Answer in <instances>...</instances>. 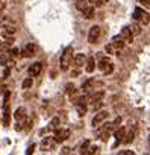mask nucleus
<instances>
[{
	"mask_svg": "<svg viewBox=\"0 0 150 155\" xmlns=\"http://www.w3.org/2000/svg\"><path fill=\"white\" fill-rule=\"evenodd\" d=\"M67 93H68V94H73V93H74V85H73V84H68V85H67Z\"/></svg>",
	"mask_w": 150,
	"mask_h": 155,
	"instance_id": "obj_28",
	"label": "nucleus"
},
{
	"mask_svg": "<svg viewBox=\"0 0 150 155\" xmlns=\"http://www.w3.org/2000/svg\"><path fill=\"white\" fill-rule=\"evenodd\" d=\"M8 62H9L8 53H0V65H6Z\"/></svg>",
	"mask_w": 150,
	"mask_h": 155,
	"instance_id": "obj_22",
	"label": "nucleus"
},
{
	"mask_svg": "<svg viewBox=\"0 0 150 155\" xmlns=\"http://www.w3.org/2000/svg\"><path fill=\"white\" fill-rule=\"evenodd\" d=\"M109 62H111V61H109V58H108V56L102 58V59L99 61V68H100V70H105V67H106Z\"/></svg>",
	"mask_w": 150,
	"mask_h": 155,
	"instance_id": "obj_20",
	"label": "nucleus"
},
{
	"mask_svg": "<svg viewBox=\"0 0 150 155\" xmlns=\"http://www.w3.org/2000/svg\"><path fill=\"white\" fill-rule=\"evenodd\" d=\"M139 3H141V5H144V6H148L150 0H139Z\"/></svg>",
	"mask_w": 150,
	"mask_h": 155,
	"instance_id": "obj_34",
	"label": "nucleus"
},
{
	"mask_svg": "<svg viewBox=\"0 0 150 155\" xmlns=\"http://www.w3.org/2000/svg\"><path fill=\"white\" fill-rule=\"evenodd\" d=\"M56 132H55V137H53V140L56 141V143H62V141H65L68 137H70V129H67V128H58V129H55Z\"/></svg>",
	"mask_w": 150,
	"mask_h": 155,
	"instance_id": "obj_4",
	"label": "nucleus"
},
{
	"mask_svg": "<svg viewBox=\"0 0 150 155\" xmlns=\"http://www.w3.org/2000/svg\"><path fill=\"white\" fill-rule=\"evenodd\" d=\"M2 88H3V82H2V78H0V91H2Z\"/></svg>",
	"mask_w": 150,
	"mask_h": 155,
	"instance_id": "obj_38",
	"label": "nucleus"
},
{
	"mask_svg": "<svg viewBox=\"0 0 150 155\" xmlns=\"http://www.w3.org/2000/svg\"><path fill=\"white\" fill-rule=\"evenodd\" d=\"M124 134H126V129L123 128V126H120V128H117V129H114V137L117 138V144L124 138Z\"/></svg>",
	"mask_w": 150,
	"mask_h": 155,
	"instance_id": "obj_12",
	"label": "nucleus"
},
{
	"mask_svg": "<svg viewBox=\"0 0 150 155\" xmlns=\"http://www.w3.org/2000/svg\"><path fill=\"white\" fill-rule=\"evenodd\" d=\"M32 78H27V79H24L23 81V90H27V88H30L32 87Z\"/></svg>",
	"mask_w": 150,
	"mask_h": 155,
	"instance_id": "obj_25",
	"label": "nucleus"
},
{
	"mask_svg": "<svg viewBox=\"0 0 150 155\" xmlns=\"http://www.w3.org/2000/svg\"><path fill=\"white\" fill-rule=\"evenodd\" d=\"M71 56H73V47H67L64 53L61 55V70L67 71L71 65Z\"/></svg>",
	"mask_w": 150,
	"mask_h": 155,
	"instance_id": "obj_1",
	"label": "nucleus"
},
{
	"mask_svg": "<svg viewBox=\"0 0 150 155\" xmlns=\"http://www.w3.org/2000/svg\"><path fill=\"white\" fill-rule=\"evenodd\" d=\"M106 3H108V0H97L96 6H103V5H106Z\"/></svg>",
	"mask_w": 150,
	"mask_h": 155,
	"instance_id": "obj_32",
	"label": "nucleus"
},
{
	"mask_svg": "<svg viewBox=\"0 0 150 155\" xmlns=\"http://www.w3.org/2000/svg\"><path fill=\"white\" fill-rule=\"evenodd\" d=\"M88 146H90V140H85V141L81 144V153H85V150L88 149Z\"/></svg>",
	"mask_w": 150,
	"mask_h": 155,
	"instance_id": "obj_27",
	"label": "nucleus"
},
{
	"mask_svg": "<svg viewBox=\"0 0 150 155\" xmlns=\"http://www.w3.org/2000/svg\"><path fill=\"white\" fill-rule=\"evenodd\" d=\"M35 52H37L35 44H27V46L21 50V56H24V58H30V56L35 55Z\"/></svg>",
	"mask_w": 150,
	"mask_h": 155,
	"instance_id": "obj_9",
	"label": "nucleus"
},
{
	"mask_svg": "<svg viewBox=\"0 0 150 155\" xmlns=\"http://www.w3.org/2000/svg\"><path fill=\"white\" fill-rule=\"evenodd\" d=\"M111 44H112V47L115 50H118V49H123L124 47V40L121 37H114L112 41H111Z\"/></svg>",
	"mask_w": 150,
	"mask_h": 155,
	"instance_id": "obj_11",
	"label": "nucleus"
},
{
	"mask_svg": "<svg viewBox=\"0 0 150 155\" xmlns=\"http://www.w3.org/2000/svg\"><path fill=\"white\" fill-rule=\"evenodd\" d=\"M100 38V26H91L90 34H88V43L96 44Z\"/></svg>",
	"mask_w": 150,
	"mask_h": 155,
	"instance_id": "obj_5",
	"label": "nucleus"
},
{
	"mask_svg": "<svg viewBox=\"0 0 150 155\" xmlns=\"http://www.w3.org/2000/svg\"><path fill=\"white\" fill-rule=\"evenodd\" d=\"M108 116H109V114H108L106 111H100V113H97V114L93 117V122H91V125H93L94 128H97L100 123H103V122L108 119Z\"/></svg>",
	"mask_w": 150,
	"mask_h": 155,
	"instance_id": "obj_6",
	"label": "nucleus"
},
{
	"mask_svg": "<svg viewBox=\"0 0 150 155\" xmlns=\"http://www.w3.org/2000/svg\"><path fill=\"white\" fill-rule=\"evenodd\" d=\"M58 125H59V117H55V119L50 122V125H49V131H55V129H58Z\"/></svg>",
	"mask_w": 150,
	"mask_h": 155,
	"instance_id": "obj_21",
	"label": "nucleus"
},
{
	"mask_svg": "<svg viewBox=\"0 0 150 155\" xmlns=\"http://www.w3.org/2000/svg\"><path fill=\"white\" fill-rule=\"evenodd\" d=\"M82 14H84V17L87 18V20H91L93 17H94V6H91V5H88L84 11H82Z\"/></svg>",
	"mask_w": 150,
	"mask_h": 155,
	"instance_id": "obj_16",
	"label": "nucleus"
},
{
	"mask_svg": "<svg viewBox=\"0 0 150 155\" xmlns=\"http://www.w3.org/2000/svg\"><path fill=\"white\" fill-rule=\"evenodd\" d=\"M129 28H130V31H132L133 35H139V34H141V26H139V25L135 23V25H132V26H129Z\"/></svg>",
	"mask_w": 150,
	"mask_h": 155,
	"instance_id": "obj_23",
	"label": "nucleus"
},
{
	"mask_svg": "<svg viewBox=\"0 0 150 155\" xmlns=\"http://www.w3.org/2000/svg\"><path fill=\"white\" fill-rule=\"evenodd\" d=\"M87 6H88L87 0H78V2H76V9H78V11H84Z\"/></svg>",
	"mask_w": 150,
	"mask_h": 155,
	"instance_id": "obj_17",
	"label": "nucleus"
},
{
	"mask_svg": "<svg viewBox=\"0 0 150 155\" xmlns=\"http://www.w3.org/2000/svg\"><path fill=\"white\" fill-rule=\"evenodd\" d=\"M120 37L124 40V43H132L133 41V34H132V31H130L129 26H124L121 29V35Z\"/></svg>",
	"mask_w": 150,
	"mask_h": 155,
	"instance_id": "obj_8",
	"label": "nucleus"
},
{
	"mask_svg": "<svg viewBox=\"0 0 150 155\" xmlns=\"http://www.w3.org/2000/svg\"><path fill=\"white\" fill-rule=\"evenodd\" d=\"M142 12H144V11H142L141 8H135V11H133V15H132V17H133V20H135V21L141 20V17H142Z\"/></svg>",
	"mask_w": 150,
	"mask_h": 155,
	"instance_id": "obj_18",
	"label": "nucleus"
},
{
	"mask_svg": "<svg viewBox=\"0 0 150 155\" xmlns=\"http://www.w3.org/2000/svg\"><path fill=\"white\" fill-rule=\"evenodd\" d=\"M14 117H15V120L18 122L17 126H15V129H17V131H21V123H24L26 119H27V116H26V110H24L23 107L17 108V111L14 113Z\"/></svg>",
	"mask_w": 150,
	"mask_h": 155,
	"instance_id": "obj_2",
	"label": "nucleus"
},
{
	"mask_svg": "<svg viewBox=\"0 0 150 155\" xmlns=\"http://www.w3.org/2000/svg\"><path fill=\"white\" fill-rule=\"evenodd\" d=\"M76 110H78L79 116H85V113H87V105H85V104H76Z\"/></svg>",
	"mask_w": 150,
	"mask_h": 155,
	"instance_id": "obj_19",
	"label": "nucleus"
},
{
	"mask_svg": "<svg viewBox=\"0 0 150 155\" xmlns=\"http://www.w3.org/2000/svg\"><path fill=\"white\" fill-rule=\"evenodd\" d=\"M55 146H56V141L53 140V137H46V138H43L40 149L43 152H52V150H55Z\"/></svg>",
	"mask_w": 150,
	"mask_h": 155,
	"instance_id": "obj_3",
	"label": "nucleus"
},
{
	"mask_svg": "<svg viewBox=\"0 0 150 155\" xmlns=\"http://www.w3.org/2000/svg\"><path fill=\"white\" fill-rule=\"evenodd\" d=\"M41 70H43V64H41V62H34V64L29 65L27 73H29L30 78H35V76H38V74L41 73Z\"/></svg>",
	"mask_w": 150,
	"mask_h": 155,
	"instance_id": "obj_7",
	"label": "nucleus"
},
{
	"mask_svg": "<svg viewBox=\"0 0 150 155\" xmlns=\"http://www.w3.org/2000/svg\"><path fill=\"white\" fill-rule=\"evenodd\" d=\"M5 8H6V3L3 2V0H0V17H2V12L5 11Z\"/></svg>",
	"mask_w": 150,
	"mask_h": 155,
	"instance_id": "obj_29",
	"label": "nucleus"
},
{
	"mask_svg": "<svg viewBox=\"0 0 150 155\" xmlns=\"http://www.w3.org/2000/svg\"><path fill=\"white\" fill-rule=\"evenodd\" d=\"M9 71H11V70H9V67L6 65V70H5V73H3V76H5V78H8V76H9Z\"/></svg>",
	"mask_w": 150,
	"mask_h": 155,
	"instance_id": "obj_35",
	"label": "nucleus"
},
{
	"mask_svg": "<svg viewBox=\"0 0 150 155\" xmlns=\"http://www.w3.org/2000/svg\"><path fill=\"white\" fill-rule=\"evenodd\" d=\"M3 110H5V113H3V125H5V126H9V123H11L9 105H8V104H3Z\"/></svg>",
	"mask_w": 150,
	"mask_h": 155,
	"instance_id": "obj_10",
	"label": "nucleus"
},
{
	"mask_svg": "<svg viewBox=\"0 0 150 155\" xmlns=\"http://www.w3.org/2000/svg\"><path fill=\"white\" fill-rule=\"evenodd\" d=\"M85 55L84 53H78L76 56H74V64H76V67H84L85 65Z\"/></svg>",
	"mask_w": 150,
	"mask_h": 155,
	"instance_id": "obj_15",
	"label": "nucleus"
},
{
	"mask_svg": "<svg viewBox=\"0 0 150 155\" xmlns=\"http://www.w3.org/2000/svg\"><path fill=\"white\" fill-rule=\"evenodd\" d=\"M87 61V67H85V70L88 71V73H93L94 71V68H96V59H94V56H90L88 59H85Z\"/></svg>",
	"mask_w": 150,
	"mask_h": 155,
	"instance_id": "obj_13",
	"label": "nucleus"
},
{
	"mask_svg": "<svg viewBox=\"0 0 150 155\" xmlns=\"http://www.w3.org/2000/svg\"><path fill=\"white\" fill-rule=\"evenodd\" d=\"M62 153H70V147H64L62 149Z\"/></svg>",
	"mask_w": 150,
	"mask_h": 155,
	"instance_id": "obj_37",
	"label": "nucleus"
},
{
	"mask_svg": "<svg viewBox=\"0 0 150 155\" xmlns=\"http://www.w3.org/2000/svg\"><path fill=\"white\" fill-rule=\"evenodd\" d=\"M87 2H88V3H91V6H94V5L97 3V0H87Z\"/></svg>",
	"mask_w": 150,
	"mask_h": 155,
	"instance_id": "obj_36",
	"label": "nucleus"
},
{
	"mask_svg": "<svg viewBox=\"0 0 150 155\" xmlns=\"http://www.w3.org/2000/svg\"><path fill=\"white\" fill-rule=\"evenodd\" d=\"M106 52H108V53H114V52H115V49L112 47V44H108V46H106Z\"/></svg>",
	"mask_w": 150,
	"mask_h": 155,
	"instance_id": "obj_31",
	"label": "nucleus"
},
{
	"mask_svg": "<svg viewBox=\"0 0 150 155\" xmlns=\"http://www.w3.org/2000/svg\"><path fill=\"white\" fill-rule=\"evenodd\" d=\"M135 132H136V131H135V128H133V129H130L127 134H124V138H123L121 141H123L124 144H129V143H132V141H133V138H135Z\"/></svg>",
	"mask_w": 150,
	"mask_h": 155,
	"instance_id": "obj_14",
	"label": "nucleus"
},
{
	"mask_svg": "<svg viewBox=\"0 0 150 155\" xmlns=\"http://www.w3.org/2000/svg\"><path fill=\"white\" fill-rule=\"evenodd\" d=\"M34 150H35V144H30V146L27 147L26 153H27V155H30V153H34Z\"/></svg>",
	"mask_w": 150,
	"mask_h": 155,
	"instance_id": "obj_30",
	"label": "nucleus"
},
{
	"mask_svg": "<svg viewBox=\"0 0 150 155\" xmlns=\"http://www.w3.org/2000/svg\"><path fill=\"white\" fill-rule=\"evenodd\" d=\"M112 71H114V64H112V62H109V64H108V65L105 67L103 73H105V74H111Z\"/></svg>",
	"mask_w": 150,
	"mask_h": 155,
	"instance_id": "obj_26",
	"label": "nucleus"
},
{
	"mask_svg": "<svg viewBox=\"0 0 150 155\" xmlns=\"http://www.w3.org/2000/svg\"><path fill=\"white\" fill-rule=\"evenodd\" d=\"M100 147L99 146H88V149L85 150V153H99Z\"/></svg>",
	"mask_w": 150,
	"mask_h": 155,
	"instance_id": "obj_24",
	"label": "nucleus"
},
{
	"mask_svg": "<svg viewBox=\"0 0 150 155\" xmlns=\"http://www.w3.org/2000/svg\"><path fill=\"white\" fill-rule=\"evenodd\" d=\"M120 155H133V150H120Z\"/></svg>",
	"mask_w": 150,
	"mask_h": 155,
	"instance_id": "obj_33",
	"label": "nucleus"
}]
</instances>
